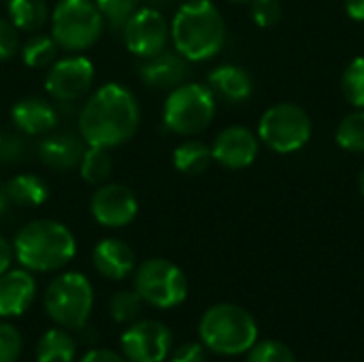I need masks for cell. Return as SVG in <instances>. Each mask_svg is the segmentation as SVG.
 Returning a JSON list of instances; mask_svg holds the SVG:
<instances>
[{"instance_id":"4dcf8cb0","label":"cell","mask_w":364,"mask_h":362,"mask_svg":"<svg viewBox=\"0 0 364 362\" xmlns=\"http://www.w3.org/2000/svg\"><path fill=\"white\" fill-rule=\"evenodd\" d=\"M247 362H296L294 352L282 344V341H262V344H254L250 348V358Z\"/></svg>"},{"instance_id":"484cf974","label":"cell","mask_w":364,"mask_h":362,"mask_svg":"<svg viewBox=\"0 0 364 362\" xmlns=\"http://www.w3.org/2000/svg\"><path fill=\"white\" fill-rule=\"evenodd\" d=\"M60 45L51 34H34L21 47V58L32 68H45L58 58Z\"/></svg>"},{"instance_id":"d6a6232c","label":"cell","mask_w":364,"mask_h":362,"mask_svg":"<svg viewBox=\"0 0 364 362\" xmlns=\"http://www.w3.org/2000/svg\"><path fill=\"white\" fill-rule=\"evenodd\" d=\"M252 19L260 28H273L282 19V4L279 0H252Z\"/></svg>"},{"instance_id":"836d02e7","label":"cell","mask_w":364,"mask_h":362,"mask_svg":"<svg viewBox=\"0 0 364 362\" xmlns=\"http://www.w3.org/2000/svg\"><path fill=\"white\" fill-rule=\"evenodd\" d=\"M21 346L19 331L9 322H0V362H17Z\"/></svg>"},{"instance_id":"ab89813d","label":"cell","mask_w":364,"mask_h":362,"mask_svg":"<svg viewBox=\"0 0 364 362\" xmlns=\"http://www.w3.org/2000/svg\"><path fill=\"white\" fill-rule=\"evenodd\" d=\"M358 188H360V194L364 196V169L363 173H360V177H358Z\"/></svg>"},{"instance_id":"e0dca14e","label":"cell","mask_w":364,"mask_h":362,"mask_svg":"<svg viewBox=\"0 0 364 362\" xmlns=\"http://www.w3.org/2000/svg\"><path fill=\"white\" fill-rule=\"evenodd\" d=\"M38 160L51 171H68L83 156V141L75 132H47L36 147Z\"/></svg>"},{"instance_id":"8fae6325","label":"cell","mask_w":364,"mask_h":362,"mask_svg":"<svg viewBox=\"0 0 364 362\" xmlns=\"http://www.w3.org/2000/svg\"><path fill=\"white\" fill-rule=\"evenodd\" d=\"M173 335L160 320H136L122 335V352L130 362H164Z\"/></svg>"},{"instance_id":"9a60e30c","label":"cell","mask_w":364,"mask_h":362,"mask_svg":"<svg viewBox=\"0 0 364 362\" xmlns=\"http://www.w3.org/2000/svg\"><path fill=\"white\" fill-rule=\"evenodd\" d=\"M190 68L188 60L177 51H160L154 58H147L139 66L141 81L151 90H175L186 83Z\"/></svg>"},{"instance_id":"ffe728a7","label":"cell","mask_w":364,"mask_h":362,"mask_svg":"<svg viewBox=\"0 0 364 362\" xmlns=\"http://www.w3.org/2000/svg\"><path fill=\"white\" fill-rule=\"evenodd\" d=\"M209 90L213 96L226 100V102H243L252 96L254 92V79L252 75L235 64H224L218 66L209 75Z\"/></svg>"},{"instance_id":"60d3db41","label":"cell","mask_w":364,"mask_h":362,"mask_svg":"<svg viewBox=\"0 0 364 362\" xmlns=\"http://www.w3.org/2000/svg\"><path fill=\"white\" fill-rule=\"evenodd\" d=\"M151 6H156V4H164V2H168V0H147Z\"/></svg>"},{"instance_id":"9c48e42d","label":"cell","mask_w":364,"mask_h":362,"mask_svg":"<svg viewBox=\"0 0 364 362\" xmlns=\"http://www.w3.org/2000/svg\"><path fill=\"white\" fill-rule=\"evenodd\" d=\"M134 290L143 303L158 309H171L186 301L188 280L183 271L164 258H149L139 265L134 275Z\"/></svg>"},{"instance_id":"30bf717a","label":"cell","mask_w":364,"mask_h":362,"mask_svg":"<svg viewBox=\"0 0 364 362\" xmlns=\"http://www.w3.org/2000/svg\"><path fill=\"white\" fill-rule=\"evenodd\" d=\"M124 43L136 58H154L166 49L171 28L156 6H141L122 28Z\"/></svg>"},{"instance_id":"f1b7e54d","label":"cell","mask_w":364,"mask_h":362,"mask_svg":"<svg viewBox=\"0 0 364 362\" xmlns=\"http://www.w3.org/2000/svg\"><path fill=\"white\" fill-rule=\"evenodd\" d=\"M341 90L350 105H354L356 109H364V55L354 58L346 66L341 77Z\"/></svg>"},{"instance_id":"7a4b0ae2","label":"cell","mask_w":364,"mask_h":362,"mask_svg":"<svg viewBox=\"0 0 364 362\" xmlns=\"http://www.w3.org/2000/svg\"><path fill=\"white\" fill-rule=\"evenodd\" d=\"M175 51L188 62H205L218 55L226 43V23L211 0L181 4L171 23Z\"/></svg>"},{"instance_id":"f546056e","label":"cell","mask_w":364,"mask_h":362,"mask_svg":"<svg viewBox=\"0 0 364 362\" xmlns=\"http://www.w3.org/2000/svg\"><path fill=\"white\" fill-rule=\"evenodd\" d=\"M96 6L111 30L117 32L141 9V0H96Z\"/></svg>"},{"instance_id":"2e32d148","label":"cell","mask_w":364,"mask_h":362,"mask_svg":"<svg viewBox=\"0 0 364 362\" xmlns=\"http://www.w3.org/2000/svg\"><path fill=\"white\" fill-rule=\"evenodd\" d=\"M36 294L28 269H9L0 275V318H15L30 309Z\"/></svg>"},{"instance_id":"ac0fdd59","label":"cell","mask_w":364,"mask_h":362,"mask_svg":"<svg viewBox=\"0 0 364 362\" xmlns=\"http://www.w3.org/2000/svg\"><path fill=\"white\" fill-rule=\"evenodd\" d=\"M11 117H13V124L23 134H30V137H43L51 132L60 122L58 109L43 98H23L15 102L11 109Z\"/></svg>"},{"instance_id":"6da1fadb","label":"cell","mask_w":364,"mask_h":362,"mask_svg":"<svg viewBox=\"0 0 364 362\" xmlns=\"http://www.w3.org/2000/svg\"><path fill=\"white\" fill-rule=\"evenodd\" d=\"M141 122L136 96L119 85L107 83L98 87L79 113V134L87 145L117 147L128 143Z\"/></svg>"},{"instance_id":"d6986e66","label":"cell","mask_w":364,"mask_h":362,"mask_svg":"<svg viewBox=\"0 0 364 362\" xmlns=\"http://www.w3.org/2000/svg\"><path fill=\"white\" fill-rule=\"evenodd\" d=\"M92 262L102 277L113 282L126 280L136 267L132 247L119 239H102L92 252Z\"/></svg>"},{"instance_id":"8992f818","label":"cell","mask_w":364,"mask_h":362,"mask_svg":"<svg viewBox=\"0 0 364 362\" xmlns=\"http://www.w3.org/2000/svg\"><path fill=\"white\" fill-rule=\"evenodd\" d=\"M102 28V13L92 0H60L51 15V36L66 51L90 49Z\"/></svg>"},{"instance_id":"277c9868","label":"cell","mask_w":364,"mask_h":362,"mask_svg":"<svg viewBox=\"0 0 364 362\" xmlns=\"http://www.w3.org/2000/svg\"><path fill=\"white\" fill-rule=\"evenodd\" d=\"M198 335L207 350L224 356L250 352L258 339V326L252 314L232 303L209 307L198 324Z\"/></svg>"},{"instance_id":"ba28073f","label":"cell","mask_w":364,"mask_h":362,"mask_svg":"<svg viewBox=\"0 0 364 362\" xmlns=\"http://www.w3.org/2000/svg\"><path fill=\"white\" fill-rule=\"evenodd\" d=\"M311 130L314 126L305 109L292 102H279L262 113L258 139L277 154H292L309 143Z\"/></svg>"},{"instance_id":"1f68e13d","label":"cell","mask_w":364,"mask_h":362,"mask_svg":"<svg viewBox=\"0 0 364 362\" xmlns=\"http://www.w3.org/2000/svg\"><path fill=\"white\" fill-rule=\"evenodd\" d=\"M28 154L26 139L11 130H0V164L21 162Z\"/></svg>"},{"instance_id":"b9f144b4","label":"cell","mask_w":364,"mask_h":362,"mask_svg":"<svg viewBox=\"0 0 364 362\" xmlns=\"http://www.w3.org/2000/svg\"><path fill=\"white\" fill-rule=\"evenodd\" d=\"M232 2H252V0H232Z\"/></svg>"},{"instance_id":"7c38bea8","label":"cell","mask_w":364,"mask_h":362,"mask_svg":"<svg viewBox=\"0 0 364 362\" xmlns=\"http://www.w3.org/2000/svg\"><path fill=\"white\" fill-rule=\"evenodd\" d=\"M94 83V64L85 55L58 60L45 77V90L60 102L83 98Z\"/></svg>"},{"instance_id":"3957f363","label":"cell","mask_w":364,"mask_h":362,"mask_svg":"<svg viewBox=\"0 0 364 362\" xmlns=\"http://www.w3.org/2000/svg\"><path fill=\"white\" fill-rule=\"evenodd\" d=\"M19 265L28 271H58L66 267L77 252L73 233L53 220H34L19 228L13 241Z\"/></svg>"},{"instance_id":"83f0119b","label":"cell","mask_w":364,"mask_h":362,"mask_svg":"<svg viewBox=\"0 0 364 362\" xmlns=\"http://www.w3.org/2000/svg\"><path fill=\"white\" fill-rule=\"evenodd\" d=\"M143 312V299L136 290H119L109 301V314L117 324H132Z\"/></svg>"},{"instance_id":"e575fe53","label":"cell","mask_w":364,"mask_h":362,"mask_svg":"<svg viewBox=\"0 0 364 362\" xmlns=\"http://www.w3.org/2000/svg\"><path fill=\"white\" fill-rule=\"evenodd\" d=\"M19 49V34L13 21L0 17V60H11Z\"/></svg>"},{"instance_id":"44dd1931","label":"cell","mask_w":364,"mask_h":362,"mask_svg":"<svg viewBox=\"0 0 364 362\" xmlns=\"http://www.w3.org/2000/svg\"><path fill=\"white\" fill-rule=\"evenodd\" d=\"M6 198L11 201L13 209H32V207H41L43 203H47L49 198V188L47 183L36 177V175H17L13 179H9L2 186Z\"/></svg>"},{"instance_id":"7402d4cb","label":"cell","mask_w":364,"mask_h":362,"mask_svg":"<svg viewBox=\"0 0 364 362\" xmlns=\"http://www.w3.org/2000/svg\"><path fill=\"white\" fill-rule=\"evenodd\" d=\"M77 341L68 331L51 329L36 344V362H73Z\"/></svg>"},{"instance_id":"d4e9b609","label":"cell","mask_w":364,"mask_h":362,"mask_svg":"<svg viewBox=\"0 0 364 362\" xmlns=\"http://www.w3.org/2000/svg\"><path fill=\"white\" fill-rule=\"evenodd\" d=\"M49 9L45 0H9V19L17 30L34 32L47 21Z\"/></svg>"},{"instance_id":"603a6c76","label":"cell","mask_w":364,"mask_h":362,"mask_svg":"<svg viewBox=\"0 0 364 362\" xmlns=\"http://www.w3.org/2000/svg\"><path fill=\"white\" fill-rule=\"evenodd\" d=\"M213 160L211 147L200 141H186L173 151V164L183 175H200Z\"/></svg>"},{"instance_id":"cb8c5ba5","label":"cell","mask_w":364,"mask_h":362,"mask_svg":"<svg viewBox=\"0 0 364 362\" xmlns=\"http://www.w3.org/2000/svg\"><path fill=\"white\" fill-rule=\"evenodd\" d=\"M79 173L83 181L92 186H102L113 173V160H111L109 149L96 147V145H90L87 149H83V156L79 160Z\"/></svg>"},{"instance_id":"5bb4252c","label":"cell","mask_w":364,"mask_h":362,"mask_svg":"<svg viewBox=\"0 0 364 362\" xmlns=\"http://www.w3.org/2000/svg\"><path fill=\"white\" fill-rule=\"evenodd\" d=\"M211 154L213 160L224 169H247L258 156V139L243 126H230L215 137Z\"/></svg>"},{"instance_id":"f35d334b","label":"cell","mask_w":364,"mask_h":362,"mask_svg":"<svg viewBox=\"0 0 364 362\" xmlns=\"http://www.w3.org/2000/svg\"><path fill=\"white\" fill-rule=\"evenodd\" d=\"M346 11L352 19L364 21V0H346Z\"/></svg>"},{"instance_id":"4316f807","label":"cell","mask_w":364,"mask_h":362,"mask_svg":"<svg viewBox=\"0 0 364 362\" xmlns=\"http://www.w3.org/2000/svg\"><path fill=\"white\" fill-rule=\"evenodd\" d=\"M337 145L352 154L364 151V109H356L341 119L337 126Z\"/></svg>"},{"instance_id":"4fadbf2b","label":"cell","mask_w":364,"mask_h":362,"mask_svg":"<svg viewBox=\"0 0 364 362\" xmlns=\"http://www.w3.org/2000/svg\"><path fill=\"white\" fill-rule=\"evenodd\" d=\"M90 211L100 226L124 228L139 213V201L134 192L122 183H102L90 201Z\"/></svg>"},{"instance_id":"52a82bcc","label":"cell","mask_w":364,"mask_h":362,"mask_svg":"<svg viewBox=\"0 0 364 362\" xmlns=\"http://www.w3.org/2000/svg\"><path fill=\"white\" fill-rule=\"evenodd\" d=\"M164 126L181 137L203 132L215 117V96L209 85L181 83L164 102Z\"/></svg>"},{"instance_id":"d590c367","label":"cell","mask_w":364,"mask_h":362,"mask_svg":"<svg viewBox=\"0 0 364 362\" xmlns=\"http://www.w3.org/2000/svg\"><path fill=\"white\" fill-rule=\"evenodd\" d=\"M171 362H207L205 346H200V344H183L173 352Z\"/></svg>"},{"instance_id":"5b68a950","label":"cell","mask_w":364,"mask_h":362,"mask_svg":"<svg viewBox=\"0 0 364 362\" xmlns=\"http://www.w3.org/2000/svg\"><path fill=\"white\" fill-rule=\"evenodd\" d=\"M47 316L66 331H79L87 324L94 307V290L85 275L62 273L45 290Z\"/></svg>"},{"instance_id":"74e56055","label":"cell","mask_w":364,"mask_h":362,"mask_svg":"<svg viewBox=\"0 0 364 362\" xmlns=\"http://www.w3.org/2000/svg\"><path fill=\"white\" fill-rule=\"evenodd\" d=\"M13 256H15L13 245L0 235V275H2L4 271H9V267H11V262H13Z\"/></svg>"},{"instance_id":"8d00e7d4","label":"cell","mask_w":364,"mask_h":362,"mask_svg":"<svg viewBox=\"0 0 364 362\" xmlns=\"http://www.w3.org/2000/svg\"><path fill=\"white\" fill-rule=\"evenodd\" d=\"M81 362H126V358L113 350H90Z\"/></svg>"}]
</instances>
